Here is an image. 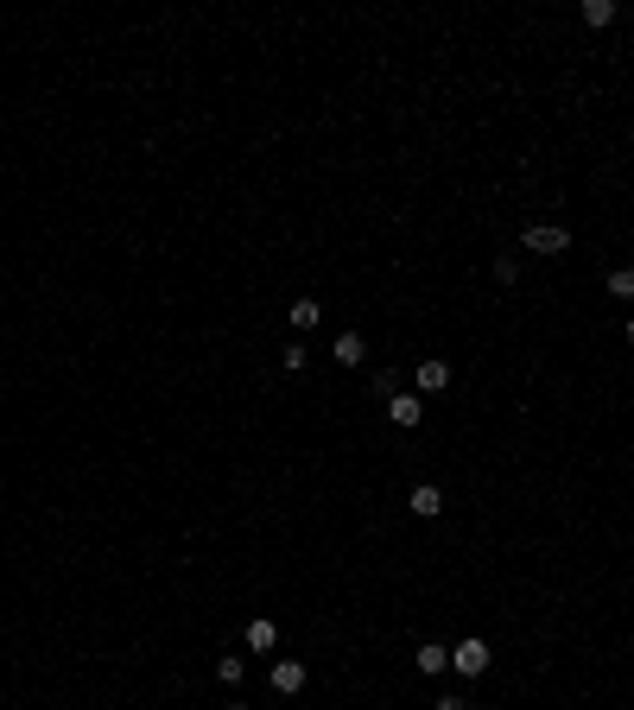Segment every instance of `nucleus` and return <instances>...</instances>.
<instances>
[{"mask_svg":"<svg viewBox=\"0 0 634 710\" xmlns=\"http://www.w3.org/2000/svg\"><path fill=\"white\" fill-rule=\"evenodd\" d=\"M520 248H527V254H565V248H571V229L533 223V229H520Z\"/></svg>","mask_w":634,"mask_h":710,"instance_id":"obj_1","label":"nucleus"},{"mask_svg":"<svg viewBox=\"0 0 634 710\" xmlns=\"http://www.w3.org/2000/svg\"><path fill=\"white\" fill-rule=\"evenodd\" d=\"M488 660H495V654H488L482 634H469V641H457V647H451V666H457L463 679H482V672H488Z\"/></svg>","mask_w":634,"mask_h":710,"instance_id":"obj_2","label":"nucleus"},{"mask_svg":"<svg viewBox=\"0 0 634 710\" xmlns=\"http://www.w3.org/2000/svg\"><path fill=\"white\" fill-rule=\"evenodd\" d=\"M451 387V362L444 355H426V362H418V393H444Z\"/></svg>","mask_w":634,"mask_h":710,"instance_id":"obj_3","label":"nucleus"},{"mask_svg":"<svg viewBox=\"0 0 634 710\" xmlns=\"http://www.w3.org/2000/svg\"><path fill=\"white\" fill-rule=\"evenodd\" d=\"M330 355H336V362H342V368H362V362H368V342H362V330H342Z\"/></svg>","mask_w":634,"mask_h":710,"instance_id":"obj_4","label":"nucleus"},{"mask_svg":"<svg viewBox=\"0 0 634 710\" xmlns=\"http://www.w3.org/2000/svg\"><path fill=\"white\" fill-rule=\"evenodd\" d=\"M387 418L400 425V432H412V425L426 418V406H418V393H393V400H387Z\"/></svg>","mask_w":634,"mask_h":710,"instance_id":"obj_5","label":"nucleus"},{"mask_svg":"<svg viewBox=\"0 0 634 710\" xmlns=\"http://www.w3.org/2000/svg\"><path fill=\"white\" fill-rule=\"evenodd\" d=\"M412 514H418V520L444 514V488H438V482H418V488H412Z\"/></svg>","mask_w":634,"mask_h":710,"instance_id":"obj_6","label":"nucleus"},{"mask_svg":"<svg viewBox=\"0 0 634 710\" xmlns=\"http://www.w3.org/2000/svg\"><path fill=\"white\" fill-rule=\"evenodd\" d=\"M273 691H279V697L305 691V666H299V660H279V666H273Z\"/></svg>","mask_w":634,"mask_h":710,"instance_id":"obj_7","label":"nucleus"},{"mask_svg":"<svg viewBox=\"0 0 634 710\" xmlns=\"http://www.w3.org/2000/svg\"><path fill=\"white\" fill-rule=\"evenodd\" d=\"M273 647H279V628H273L266 615H254V621H248V654H273Z\"/></svg>","mask_w":634,"mask_h":710,"instance_id":"obj_8","label":"nucleus"},{"mask_svg":"<svg viewBox=\"0 0 634 710\" xmlns=\"http://www.w3.org/2000/svg\"><path fill=\"white\" fill-rule=\"evenodd\" d=\"M444 666H451V654H444L438 641H418V672H426V679H438Z\"/></svg>","mask_w":634,"mask_h":710,"instance_id":"obj_9","label":"nucleus"},{"mask_svg":"<svg viewBox=\"0 0 634 710\" xmlns=\"http://www.w3.org/2000/svg\"><path fill=\"white\" fill-rule=\"evenodd\" d=\"M317 311H324L317 299H292V311H286V317H292V330H311V324H317Z\"/></svg>","mask_w":634,"mask_h":710,"instance_id":"obj_10","label":"nucleus"},{"mask_svg":"<svg viewBox=\"0 0 634 710\" xmlns=\"http://www.w3.org/2000/svg\"><path fill=\"white\" fill-rule=\"evenodd\" d=\"M368 393L393 400V393H400V375H393V368H375V375H368Z\"/></svg>","mask_w":634,"mask_h":710,"instance_id":"obj_11","label":"nucleus"},{"mask_svg":"<svg viewBox=\"0 0 634 710\" xmlns=\"http://www.w3.org/2000/svg\"><path fill=\"white\" fill-rule=\"evenodd\" d=\"M216 679H223V685H241V679H248V660H241V654L216 660Z\"/></svg>","mask_w":634,"mask_h":710,"instance_id":"obj_12","label":"nucleus"},{"mask_svg":"<svg viewBox=\"0 0 634 710\" xmlns=\"http://www.w3.org/2000/svg\"><path fill=\"white\" fill-rule=\"evenodd\" d=\"M615 20V0H584V26H609Z\"/></svg>","mask_w":634,"mask_h":710,"instance_id":"obj_13","label":"nucleus"},{"mask_svg":"<svg viewBox=\"0 0 634 710\" xmlns=\"http://www.w3.org/2000/svg\"><path fill=\"white\" fill-rule=\"evenodd\" d=\"M609 292H615V299H634V266H615V273H609Z\"/></svg>","mask_w":634,"mask_h":710,"instance_id":"obj_14","label":"nucleus"},{"mask_svg":"<svg viewBox=\"0 0 634 710\" xmlns=\"http://www.w3.org/2000/svg\"><path fill=\"white\" fill-rule=\"evenodd\" d=\"M279 368L299 375V368H305V349H299V342H286V349H279Z\"/></svg>","mask_w":634,"mask_h":710,"instance_id":"obj_15","label":"nucleus"},{"mask_svg":"<svg viewBox=\"0 0 634 710\" xmlns=\"http://www.w3.org/2000/svg\"><path fill=\"white\" fill-rule=\"evenodd\" d=\"M495 279H502V286H514V279H520V260H514V254H502V260H495Z\"/></svg>","mask_w":634,"mask_h":710,"instance_id":"obj_16","label":"nucleus"},{"mask_svg":"<svg viewBox=\"0 0 634 710\" xmlns=\"http://www.w3.org/2000/svg\"><path fill=\"white\" fill-rule=\"evenodd\" d=\"M432 710H469V704H463V697H457V691H451V697H438V704H432Z\"/></svg>","mask_w":634,"mask_h":710,"instance_id":"obj_17","label":"nucleus"},{"mask_svg":"<svg viewBox=\"0 0 634 710\" xmlns=\"http://www.w3.org/2000/svg\"><path fill=\"white\" fill-rule=\"evenodd\" d=\"M621 336H628V342H634V317H628V324H621Z\"/></svg>","mask_w":634,"mask_h":710,"instance_id":"obj_18","label":"nucleus"},{"mask_svg":"<svg viewBox=\"0 0 634 710\" xmlns=\"http://www.w3.org/2000/svg\"><path fill=\"white\" fill-rule=\"evenodd\" d=\"M229 710H254V704H241V697H235V704H229Z\"/></svg>","mask_w":634,"mask_h":710,"instance_id":"obj_19","label":"nucleus"}]
</instances>
